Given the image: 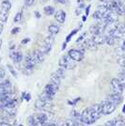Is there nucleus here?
<instances>
[{"mask_svg": "<svg viewBox=\"0 0 125 126\" xmlns=\"http://www.w3.org/2000/svg\"><path fill=\"white\" fill-rule=\"evenodd\" d=\"M110 84H111V88L114 90V92L117 93H120L121 94L123 92V89H124V85L121 84L120 81L117 78H113L110 81Z\"/></svg>", "mask_w": 125, "mask_h": 126, "instance_id": "0eeeda50", "label": "nucleus"}, {"mask_svg": "<svg viewBox=\"0 0 125 126\" xmlns=\"http://www.w3.org/2000/svg\"><path fill=\"white\" fill-rule=\"evenodd\" d=\"M11 58L12 59L13 62L20 63L23 60V54H22V52H19V51L12 52L11 54Z\"/></svg>", "mask_w": 125, "mask_h": 126, "instance_id": "4468645a", "label": "nucleus"}, {"mask_svg": "<svg viewBox=\"0 0 125 126\" xmlns=\"http://www.w3.org/2000/svg\"><path fill=\"white\" fill-rule=\"evenodd\" d=\"M50 82H52L53 84L57 85V87H59V86H60V83H61V78H60L56 73H54V74H51V81H50Z\"/></svg>", "mask_w": 125, "mask_h": 126, "instance_id": "a211bd4d", "label": "nucleus"}, {"mask_svg": "<svg viewBox=\"0 0 125 126\" xmlns=\"http://www.w3.org/2000/svg\"><path fill=\"white\" fill-rule=\"evenodd\" d=\"M3 24L2 23H0V35H1V33H2V31H3Z\"/></svg>", "mask_w": 125, "mask_h": 126, "instance_id": "a18cd8bd", "label": "nucleus"}, {"mask_svg": "<svg viewBox=\"0 0 125 126\" xmlns=\"http://www.w3.org/2000/svg\"><path fill=\"white\" fill-rule=\"evenodd\" d=\"M100 1H103V3H107V2H108V1H109V0H100Z\"/></svg>", "mask_w": 125, "mask_h": 126, "instance_id": "09e8293b", "label": "nucleus"}, {"mask_svg": "<svg viewBox=\"0 0 125 126\" xmlns=\"http://www.w3.org/2000/svg\"><path fill=\"white\" fill-rule=\"evenodd\" d=\"M61 126H84V123L80 120H68L62 122Z\"/></svg>", "mask_w": 125, "mask_h": 126, "instance_id": "f8f14e48", "label": "nucleus"}, {"mask_svg": "<svg viewBox=\"0 0 125 126\" xmlns=\"http://www.w3.org/2000/svg\"><path fill=\"white\" fill-rule=\"evenodd\" d=\"M9 19V11H0V21L2 23H6Z\"/></svg>", "mask_w": 125, "mask_h": 126, "instance_id": "4be33fe9", "label": "nucleus"}, {"mask_svg": "<svg viewBox=\"0 0 125 126\" xmlns=\"http://www.w3.org/2000/svg\"><path fill=\"white\" fill-rule=\"evenodd\" d=\"M124 77H125V74L123 72H121V73H120V74H118V80L120 81L121 84H123L124 85Z\"/></svg>", "mask_w": 125, "mask_h": 126, "instance_id": "7c9ffc66", "label": "nucleus"}, {"mask_svg": "<svg viewBox=\"0 0 125 126\" xmlns=\"http://www.w3.org/2000/svg\"><path fill=\"white\" fill-rule=\"evenodd\" d=\"M97 47H98V45L93 42L92 39H86L84 41L83 48H87V49H89V50H96Z\"/></svg>", "mask_w": 125, "mask_h": 126, "instance_id": "9d476101", "label": "nucleus"}, {"mask_svg": "<svg viewBox=\"0 0 125 126\" xmlns=\"http://www.w3.org/2000/svg\"><path fill=\"white\" fill-rule=\"evenodd\" d=\"M82 20H83V22L86 21V20H87V16H86V15H84L83 17H82Z\"/></svg>", "mask_w": 125, "mask_h": 126, "instance_id": "de8ad7c7", "label": "nucleus"}, {"mask_svg": "<svg viewBox=\"0 0 125 126\" xmlns=\"http://www.w3.org/2000/svg\"><path fill=\"white\" fill-rule=\"evenodd\" d=\"M49 96H47L44 92L40 96V99L37 101L35 106H36L38 109H49L51 106H52V102Z\"/></svg>", "mask_w": 125, "mask_h": 126, "instance_id": "f03ea898", "label": "nucleus"}, {"mask_svg": "<svg viewBox=\"0 0 125 126\" xmlns=\"http://www.w3.org/2000/svg\"><path fill=\"white\" fill-rule=\"evenodd\" d=\"M114 28L118 29L121 34H124V25H123L122 23H117V24L115 25Z\"/></svg>", "mask_w": 125, "mask_h": 126, "instance_id": "cd10ccee", "label": "nucleus"}, {"mask_svg": "<svg viewBox=\"0 0 125 126\" xmlns=\"http://www.w3.org/2000/svg\"><path fill=\"white\" fill-rule=\"evenodd\" d=\"M90 7H91V6L89 5V6H88V8L86 9V16H88V15H89V10H90Z\"/></svg>", "mask_w": 125, "mask_h": 126, "instance_id": "79ce46f5", "label": "nucleus"}, {"mask_svg": "<svg viewBox=\"0 0 125 126\" xmlns=\"http://www.w3.org/2000/svg\"><path fill=\"white\" fill-rule=\"evenodd\" d=\"M55 18L57 20V23L59 24H63L65 20H66V12L62 10H59L55 12Z\"/></svg>", "mask_w": 125, "mask_h": 126, "instance_id": "9b49d317", "label": "nucleus"}, {"mask_svg": "<svg viewBox=\"0 0 125 126\" xmlns=\"http://www.w3.org/2000/svg\"><path fill=\"white\" fill-rule=\"evenodd\" d=\"M35 3V0H25V5L26 7H32Z\"/></svg>", "mask_w": 125, "mask_h": 126, "instance_id": "72a5a7b5", "label": "nucleus"}, {"mask_svg": "<svg viewBox=\"0 0 125 126\" xmlns=\"http://www.w3.org/2000/svg\"><path fill=\"white\" fill-rule=\"evenodd\" d=\"M68 56L75 62L81 61L85 57V52L80 49H71L68 52Z\"/></svg>", "mask_w": 125, "mask_h": 126, "instance_id": "39448f33", "label": "nucleus"}, {"mask_svg": "<svg viewBox=\"0 0 125 126\" xmlns=\"http://www.w3.org/2000/svg\"><path fill=\"white\" fill-rule=\"evenodd\" d=\"M24 96H25V98H26V100L27 101V102L30 100V95L28 94V93H27V94H24Z\"/></svg>", "mask_w": 125, "mask_h": 126, "instance_id": "37998d69", "label": "nucleus"}, {"mask_svg": "<svg viewBox=\"0 0 125 126\" xmlns=\"http://www.w3.org/2000/svg\"><path fill=\"white\" fill-rule=\"evenodd\" d=\"M19 126H23V125H22V124H21V125H19Z\"/></svg>", "mask_w": 125, "mask_h": 126, "instance_id": "603ef678", "label": "nucleus"}, {"mask_svg": "<svg viewBox=\"0 0 125 126\" xmlns=\"http://www.w3.org/2000/svg\"><path fill=\"white\" fill-rule=\"evenodd\" d=\"M51 49H52V45H47V44H42L41 48H40V51L43 54V55H47L48 53L51 51Z\"/></svg>", "mask_w": 125, "mask_h": 126, "instance_id": "412c9836", "label": "nucleus"}, {"mask_svg": "<svg viewBox=\"0 0 125 126\" xmlns=\"http://www.w3.org/2000/svg\"><path fill=\"white\" fill-rule=\"evenodd\" d=\"M8 92H10V89H5L0 86V94H4V93H8Z\"/></svg>", "mask_w": 125, "mask_h": 126, "instance_id": "c9c22d12", "label": "nucleus"}, {"mask_svg": "<svg viewBox=\"0 0 125 126\" xmlns=\"http://www.w3.org/2000/svg\"><path fill=\"white\" fill-rule=\"evenodd\" d=\"M33 54H34V56H35V58H37V60H38V62H42L43 60H44V58H45V55H43L41 51H40V49H37V50H34L33 51Z\"/></svg>", "mask_w": 125, "mask_h": 126, "instance_id": "f3484780", "label": "nucleus"}, {"mask_svg": "<svg viewBox=\"0 0 125 126\" xmlns=\"http://www.w3.org/2000/svg\"><path fill=\"white\" fill-rule=\"evenodd\" d=\"M97 11H99L100 13H102L103 15H105V14H107L108 12H109V11H108V9L105 7V6L104 5V4H102V5H99L98 7H97V10H96Z\"/></svg>", "mask_w": 125, "mask_h": 126, "instance_id": "5701e85b", "label": "nucleus"}, {"mask_svg": "<svg viewBox=\"0 0 125 126\" xmlns=\"http://www.w3.org/2000/svg\"><path fill=\"white\" fill-rule=\"evenodd\" d=\"M48 31L50 33V35L55 36V35H57V34L59 33V31H60V26H59V25L56 24V23H53V24H51L50 26H48Z\"/></svg>", "mask_w": 125, "mask_h": 126, "instance_id": "ddd939ff", "label": "nucleus"}, {"mask_svg": "<svg viewBox=\"0 0 125 126\" xmlns=\"http://www.w3.org/2000/svg\"><path fill=\"white\" fill-rule=\"evenodd\" d=\"M11 9V3L10 0H3L1 3V10L5 11H9Z\"/></svg>", "mask_w": 125, "mask_h": 126, "instance_id": "6ab92c4d", "label": "nucleus"}, {"mask_svg": "<svg viewBox=\"0 0 125 126\" xmlns=\"http://www.w3.org/2000/svg\"><path fill=\"white\" fill-rule=\"evenodd\" d=\"M103 115L102 111V105L101 104H96V105L90 106L89 108H86L80 115V121L83 122L84 124H92L100 117Z\"/></svg>", "mask_w": 125, "mask_h": 126, "instance_id": "f257e3e1", "label": "nucleus"}, {"mask_svg": "<svg viewBox=\"0 0 125 126\" xmlns=\"http://www.w3.org/2000/svg\"><path fill=\"white\" fill-rule=\"evenodd\" d=\"M30 42V39L29 38H25L23 41H22V44H26V43H28V42Z\"/></svg>", "mask_w": 125, "mask_h": 126, "instance_id": "a19ab883", "label": "nucleus"}, {"mask_svg": "<svg viewBox=\"0 0 125 126\" xmlns=\"http://www.w3.org/2000/svg\"><path fill=\"white\" fill-rule=\"evenodd\" d=\"M92 18H93L94 20H98V21H101V20L104 18V15H103L102 13H100L99 11H94V13L92 14Z\"/></svg>", "mask_w": 125, "mask_h": 126, "instance_id": "c85d7f7f", "label": "nucleus"}, {"mask_svg": "<svg viewBox=\"0 0 125 126\" xmlns=\"http://www.w3.org/2000/svg\"><path fill=\"white\" fill-rule=\"evenodd\" d=\"M58 89H59V87H57V85L53 84L52 82H50V83H48L45 86V88H44V93L47 96H49L50 98H53L57 92Z\"/></svg>", "mask_w": 125, "mask_h": 126, "instance_id": "423d86ee", "label": "nucleus"}, {"mask_svg": "<svg viewBox=\"0 0 125 126\" xmlns=\"http://www.w3.org/2000/svg\"><path fill=\"white\" fill-rule=\"evenodd\" d=\"M101 105H102V111H103L104 115H109L111 113H113L116 110V106H117L112 102H110L108 99H105L104 101H103Z\"/></svg>", "mask_w": 125, "mask_h": 126, "instance_id": "20e7f679", "label": "nucleus"}, {"mask_svg": "<svg viewBox=\"0 0 125 126\" xmlns=\"http://www.w3.org/2000/svg\"><path fill=\"white\" fill-rule=\"evenodd\" d=\"M33 73V68H28V67H25L24 69V74H27V75H29V74H31Z\"/></svg>", "mask_w": 125, "mask_h": 126, "instance_id": "473e14b6", "label": "nucleus"}, {"mask_svg": "<svg viewBox=\"0 0 125 126\" xmlns=\"http://www.w3.org/2000/svg\"><path fill=\"white\" fill-rule=\"evenodd\" d=\"M0 126H11L9 123H7V122H0Z\"/></svg>", "mask_w": 125, "mask_h": 126, "instance_id": "c03bdc74", "label": "nucleus"}, {"mask_svg": "<svg viewBox=\"0 0 125 126\" xmlns=\"http://www.w3.org/2000/svg\"><path fill=\"white\" fill-rule=\"evenodd\" d=\"M116 42H117V40H116L114 37L110 36L108 34L105 35V42H106L108 45H114L115 43H116Z\"/></svg>", "mask_w": 125, "mask_h": 126, "instance_id": "393cba45", "label": "nucleus"}, {"mask_svg": "<svg viewBox=\"0 0 125 126\" xmlns=\"http://www.w3.org/2000/svg\"><path fill=\"white\" fill-rule=\"evenodd\" d=\"M8 69L10 70V72H11V74L14 76V77H17V74H16V72H15V70L11 67V65H8Z\"/></svg>", "mask_w": 125, "mask_h": 126, "instance_id": "f704fd0d", "label": "nucleus"}, {"mask_svg": "<svg viewBox=\"0 0 125 126\" xmlns=\"http://www.w3.org/2000/svg\"><path fill=\"white\" fill-rule=\"evenodd\" d=\"M20 31V27H14V28H12V30H11V34H17L18 32Z\"/></svg>", "mask_w": 125, "mask_h": 126, "instance_id": "58836bf2", "label": "nucleus"}, {"mask_svg": "<svg viewBox=\"0 0 125 126\" xmlns=\"http://www.w3.org/2000/svg\"><path fill=\"white\" fill-rule=\"evenodd\" d=\"M80 12H81V9H76V12H75V13H76V15H79V13H80Z\"/></svg>", "mask_w": 125, "mask_h": 126, "instance_id": "49530a36", "label": "nucleus"}, {"mask_svg": "<svg viewBox=\"0 0 125 126\" xmlns=\"http://www.w3.org/2000/svg\"><path fill=\"white\" fill-rule=\"evenodd\" d=\"M93 40V42L97 44V45H101L104 44L105 42V34H101V35H96V36H92L91 38Z\"/></svg>", "mask_w": 125, "mask_h": 126, "instance_id": "2eb2a0df", "label": "nucleus"}, {"mask_svg": "<svg viewBox=\"0 0 125 126\" xmlns=\"http://www.w3.org/2000/svg\"><path fill=\"white\" fill-rule=\"evenodd\" d=\"M43 12H44V14L47 16H50V15H53V14H55V12H56V10H55V8L53 7V6H45L44 7V9H43Z\"/></svg>", "mask_w": 125, "mask_h": 126, "instance_id": "aec40b11", "label": "nucleus"}, {"mask_svg": "<svg viewBox=\"0 0 125 126\" xmlns=\"http://www.w3.org/2000/svg\"><path fill=\"white\" fill-rule=\"evenodd\" d=\"M113 126H124V122L121 120H114Z\"/></svg>", "mask_w": 125, "mask_h": 126, "instance_id": "2f4dec72", "label": "nucleus"}, {"mask_svg": "<svg viewBox=\"0 0 125 126\" xmlns=\"http://www.w3.org/2000/svg\"><path fill=\"white\" fill-rule=\"evenodd\" d=\"M35 118H36V120L39 124L47 122V121H48V117H47L46 114H44V113H40V114H38V115L35 116Z\"/></svg>", "mask_w": 125, "mask_h": 126, "instance_id": "dca6fc26", "label": "nucleus"}, {"mask_svg": "<svg viewBox=\"0 0 125 126\" xmlns=\"http://www.w3.org/2000/svg\"><path fill=\"white\" fill-rule=\"evenodd\" d=\"M56 74H57L60 78H63V77L66 75V69L62 68V67H59V68L57 69Z\"/></svg>", "mask_w": 125, "mask_h": 126, "instance_id": "bb28decb", "label": "nucleus"}, {"mask_svg": "<svg viewBox=\"0 0 125 126\" xmlns=\"http://www.w3.org/2000/svg\"><path fill=\"white\" fill-rule=\"evenodd\" d=\"M4 77H5V72H4V70L0 69V81L3 80Z\"/></svg>", "mask_w": 125, "mask_h": 126, "instance_id": "e433bc0d", "label": "nucleus"}, {"mask_svg": "<svg viewBox=\"0 0 125 126\" xmlns=\"http://www.w3.org/2000/svg\"><path fill=\"white\" fill-rule=\"evenodd\" d=\"M81 27H82V25H80V26H79L78 28H74L73 31H71V33H70L68 36H67V38H66V42H66V43H68V42L71 41V39H72V38H73V36H74V35L79 31V29H80Z\"/></svg>", "mask_w": 125, "mask_h": 126, "instance_id": "b1692460", "label": "nucleus"}, {"mask_svg": "<svg viewBox=\"0 0 125 126\" xmlns=\"http://www.w3.org/2000/svg\"><path fill=\"white\" fill-rule=\"evenodd\" d=\"M85 37H86V32H85L84 34H82V35H81V36H80V37H79L78 39H77V41H76V42H77V43H79V42H81L82 41H83V39H84Z\"/></svg>", "mask_w": 125, "mask_h": 126, "instance_id": "4c0bfd02", "label": "nucleus"}, {"mask_svg": "<svg viewBox=\"0 0 125 126\" xmlns=\"http://www.w3.org/2000/svg\"><path fill=\"white\" fill-rule=\"evenodd\" d=\"M38 63V60L37 58H35L34 54L31 53L29 54L28 56H26V59H25V66L26 67H28V68H34Z\"/></svg>", "mask_w": 125, "mask_h": 126, "instance_id": "6e6552de", "label": "nucleus"}, {"mask_svg": "<svg viewBox=\"0 0 125 126\" xmlns=\"http://www.w3.org/2000/svg\"><path fill=\"white\" fill-rule=\"evenodd\" d=\"M54 42H55V36L49 35V36H47V37L44 39L43 43H44V44H47V45H53Z\"/></svg>", "mask_w": 125, "mask_h": 126, "instance_id": "a878e982", "label": "nucleus"}, {"mask_svg": "<svg viewBox=\"0 0 125 126\" xmlns=\"http://www.w3.org/2000/svg\"><path fill=\"white\" fill-rule=\"evenodd\" d=\"M58 65H59V67H62L66 70H72V69L75 68L76 63L67 55V56L60 58L59 61H58Z\"/></svg>", "mask_w": 125, "mask_h": 126, "instance_id": "7ed1b4c3", "label": "nucleus"}, {"mask_svg": "<svg viewBox=\"0 0 125 126\" xmlns=\"http://www.w3.org/2000/svg\"><path fill=\"white\" fill-rule=\"evenodd\" d=\"M22 17H23V11H19V12H17V13H16L15 17H14V22H15V23L20 22L22 20Z\"/></svg>", "mask_w": 125, "mask_h": 126, "instance_id": "c756f323", "label": "nucleus"}, {"mask_svg": "<svg viewBox=\"0 0 125 126\" xmlns=\"http://www.w3.org/2000/svg\"><path fill=\"white\" fill-rule=\"evenodd\" d=\"M36 16H37V18H40V17H41V15H40L39 12H36Z\"/></svg>", "mask_w": 125, "mask_h": 126, "instance_id": "8fccbe9b", "label": "nucleus"}, {"mask_svg": "<svg viewBox=\"0 0 125 126\" xmlns=\"http://www.w3.org/2000/svg\"><path fill=\"white\" fill-rule=\"evenodd\" d=\"M107 99L112 102L113 104H115L116 105H120L122 101V97H121V94L120 93H117V92H114V93H111L110 95L107 96Z\"/></svg>", "mask_w": 125, "mask_h": 126, "instance_id": "1a4fd4ad", "label": "nucleus"}, {"mask_svg": "<svg viewBox=\"0 0 125 126\" xmlns=\"http://www.w3.org/2000/svg\"><path fill=\"white\" fill-rule=\"evenodd\" d=\"M57 3H59V4H67L69 2V0H55Z\"/></svg>", "mask_w": 125, "mask_h": 126, "instance_id": "ea45409f", "label": "nucleus"}, {"mask_svg": "<svg viewBox=\"0 0 125 126\" xmlns=\"http://www.w3.org/2000/svg\"><path fill=\"white\" fill-rule=\"evenodd\" d=\"M1 46H2V40H0V49H1Z\"/></svg>", "mask_w": 125, "mask_h": 126, "instance_id": "3c124183", "label": "nucleus"}]
</instances>
